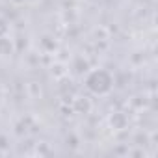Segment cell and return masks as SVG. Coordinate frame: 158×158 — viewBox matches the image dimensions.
Masks as SVG:
<instances>
[{
    "instance_id": "obj_1",
    "label": "cell",
    "mask_w": 158,
    "mask_h": 158,
    "mask_svg": "<svg viewBox=\"0 0 158 158\" xmlns=\"http://www.w3.org/2000/svg\"><path fill=\"white\" fill-rule=\"evenodd\" d=\"M115 84L114 74L104 69V67H95V69H88L84 74V88L95 95V97H106L112 93Z\"/></svg>"
},
{
    "instance_id": "obj_2",
    "label": "cell",
    "mask_w": 158,
    "mask_h": 158,
    "mask_svg": "<svg viewBox=\"0 0 158 158\" xmlns=\"http://www.w3.org/2000/svg\"><path fill=\"white\" fill-rule=\"evenodd\" d=\"M15 54V41L10 34L0 35V58H11Z\"/></svg>"
},
{
    "instance_id": "obj_3",
    "label": "cell",
    "mask_w": 158,
    "mask_h": 158,
    "mask_svg": "<svg viewBox=\"0 0 158 158\" xmlns=\"http://www.w3.org/2000/svg\"><path fill=\"white\" fill-rule=\"evenodd\" d=\"M110 125H112L114 130H123V128H127L128 119H127V115L123 112H115V114L110 115Z\"/></svg>"
},
{
    "instance_id": "obj_4",
    "label": "cell",
    "mask_w": 158,
    "mask_h": 158,
    "mask_svg": "<svg viewBox=\"0 0 158 158\" xmlns=\"http://www.w3.org/2000/svg\"><path fill=\"white\" fill-rule=\"evenodd\" d=\"M10 34V23L4 15H0V35H6Z\"/></svg>"
}]
</instances>
